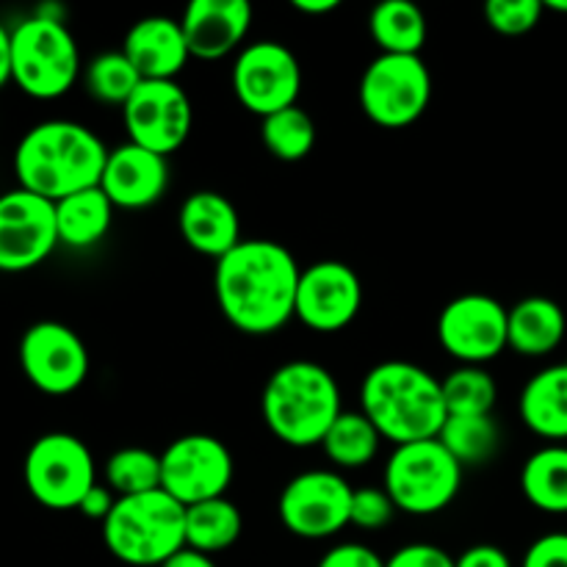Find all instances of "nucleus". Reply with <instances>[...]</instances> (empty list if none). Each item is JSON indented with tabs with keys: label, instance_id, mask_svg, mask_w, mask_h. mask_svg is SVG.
I'll list each match as a JSON object with an SVG mask.
<instances>
[{
	"label": "nucleus",
	"instance_id": "obj_43",
	"mask_svg": "<svg viewBox=\"0 0 567 567\" xmlns=\"http://www.w3.org/2000/svg\"><path fill=\"white\" fill-rule=\"evenodd\" d=\"M338 0H293V9L299 11V14H330V11L338 9Z\"/></svg>",
	"mask_w": 567,
	"mask_h": 567
},
{
	"label": "nucleus",
	"instance_id": "obj_18",
	"mask_svg": "<svg viewBox=\"0 0 567 567\" xmlns=\"http://www.w3.org/2000/svg\"><path fill=\"white\" fill-rule=\"evenodd\" d=\"M169 183V164L164 155L127 142L111 150L100 188L114 208L142 210L158 203Z\"/></svg>",
	"mask_w": 567,
	"mask_h": 567
},
{
	"label": "nucleus",
	"instance_id": "obj_42",
	"mask_svg": "<svg viewBox=\"0 0 567 567\" xmlns=\"http://www.w3.org/2000/svg\"><path fill=\"white\" fill-rule=\"evenodd\" d=\"M11 81V31L0 22V89Z\"/></svg>",
	"mask_w": 567,
	"mask_h": 567
},
{
	"label": "nucleus",
	"instance_id": "obj_25",
	"mask_svg": "<svg viewBox=\"0 0 567 567\" xmlns=\"http://www.w3.org/2000/svg\"><path fill=\"white\" fill-rule=\"evenodd\" d=\"M520 491L548 515H567V446L537 449L520 471Z\"/></svg>",
	"mask_w": 567,
	"mask_h": 567
},
{
	"label": "nucleus",
	"instance_id": "obj_15",
	"mask_svg": "<svg viewBox=\"0 0 567 567\" xmlns=\"http://www.w3.org/2000/svg\"><path fill=\"white\" fill-rule=\"evenodd\" d=\"M20 365L37 391L48 396H66L89 377L86 343L66 324L39 321L22 336Z\"/></svg>",
	"mask_w": 567,
	"mask_h": 567
},
{
	"label": "nucleus",
	"instance_id": "obj_31",
	"mask_svg": "<svg viewBox=\"0 0 567 567\" xmlns=\"http://www.w3.org/2000/svg\"><path fill=\"white\" fill-rule=\"evenodd\" d=\"M449 415H493L498 388L485 365H460L441 382Z\"/></svg>",
	"mask_w": 567,
	"mask_h": 567
},
{
	"label": "nucleus",
	"instance_id": "obj_37",
	"mask_svg": "<svg viewBox=\"0 0 567 567\" xmlns=\"http://www.w3.org/2000/svg\"><path fill=\"white\" fill-rule=\"evenodd\" d=\"M385 567H457V559H452L432 543H413L385 559Z\"/></svg>",
	"mask_w": 567,
	"mask_h": 567
},
{
	"label": "nucleus",
	"instance_id": "obj_12",
	"mask_svg": "<svg viewBox=\"0 0 567 567\" xmlns=\"http://www.w3.org/2000/svg\"><path fill=\"white\" fill-rule=\"evenodd\" d=\"M299 89L302 70L297 55L271 39L247 44L233 64V92L238 103L260 120L297 105Z\"/></svg>",
	"mask_w": 567,
	"mask_h": 567
},
{
	"label": "nucleus",
	"instance_id": "obj_3",
	"mask_svg": "<svg viewBox=\"0 0 567 567\" xmlns=\"http://www.w3.org/2000/svg\"><path fill=\"white\" fill-rule=\"evenodd\" d=\"M360 404L382 441L396 446L432 441L449 419L441 380L408 360L374 365L360 388Z\"/></svg>",
	"mask_w": 567,
	"mask_h": 567
},
{
	"label": "nucleus",
	"instance_id": "obj_30",
	"mask_svg": "<svg viewBox=\"0 0 567 567\" xmlns=\"http://www.w3.org/2000/svg\"><path fill=\"white\" fill-rule=\"evenodd\" d=\"M260 138L277 161L297 164V161L308 158L313 150L316 125L308 111L291 105V109H282L260 120Z\"/></svg>",
	"mask_w": 567,
	"mask_h": 567
},
{
	"label": "nucleus",
	"instance_id": "obj_2",
	"mask_svg": "<svg viewBox=\"0 0 567 567\" xmlns=\"http://www.w3.org/2000/svg\"><path fill=\"white\" fill-rule=\"evenodd\" d=\"M109 150L81 122L48 120L33 125L14 150V175L20 188L59 203L103 181Z\"/></svg>",
	"mask_w": 567,
	"mask_h": 567
},
{
	"label": "nucleus",
	"instance_id": "obj_4",
	"mask_svg": "<svg viewBox=\"0 0 567 567\" xmlns=\"http://www.w3.org/2000/svg\"><path fill=\"white\" fill-rule=\"evenodd\" d=\"M264 421L286 446H321L341 410L336 377L310 360H291L269 377L260 399Z\"/></svg>",
	"mask_w": 567,
	"mask_h": 567
},
{
	"label": "nucleus",
	"instance_id": "obj_7",
	"mask_svg": "<svg viewBox=\"0 0 567 567\" xmlns=\"http://www.w3.org/2000/svg\"><path fill=\"white\" fill-rule=\"evenodd\" d=\"M463 465L437 437L396 446L385 465L382 487L408 515H437L457 498Z\"/></svg>",
	"mask_w": 567,
	"mask_h": 567
},
{
	"label": "nucleus",
	"instance_id": "obj_32",
	"mask_svg": "<svg viewBox=\"0 0 567 567\" xmlns=\"http://www.w3.org/2000/svg\"><path fill=\"white\" fill-rule=\"evenodd\" d=\"M105 485L116 498L161 491V454L142 446L120 449L105 463Z\"/></svg>",
	"mask_w": 567,
	"mask_h": 567
},
{
	"label": "nucleus",
	"instance_id": "obj_35",
	"mask_svg": "<svg viewBox=\"0 0 567 567\" xmlns=\"http://www.w3.org/2000/svg\"><path fill=\"white\" fill-rule=\"evenodd\" d=\"M396 515V504L388 496L385 487H360L352 493V513H349V524L358 529L377 532L388 526Z\"/></svg>",
	"mask_w": 567,
	"mask_h": 567
},
{
	"label": "nucleus",
	"instance_id": "obj_39",
	"mask_svg": "<svg viewBox=\"0 0 567 567\" xmlns=\"http://www.w3.org/2000/svg\"><path fill=\"white\" fill-rule=\"evenodd\" d=\"M116 507V493L109 485H94L92 491L83 496V502L78 504V513L86 515L92 520H105L111 515V509Z\"/></svg>",
	"mask_w": 567,
	"mask_h": 567
},
{
	"label": "nucleus",
	"instance_id": "obj_22",
	"mask_svg": "<svg viewBox=\"0 0 567 567\" xmlns=\"http://www.w3.org/2000/svg\"><path fill=\"white\" fill-rule=\"evenodd\" d=\"M518 413L537 437L554 443L567 441V363L548 365L526 382Z\"/></svg>",
	"mask_w": 567,
	"mask_h": 567
},
{
	"label": "nucleus",
	"instance_id": "obj_24",
	"mask_svg": "<svg viewBox=\"0 0 567 567\" xmlns=\"http://www.w3.org/2000/svg\"><path fill=\"white\" fill-rule=\"evenodd\" d=\"M111 221H114V205L100 186L70 194L55 203L59 244L70 249H86L103 241L105 233L111 230Z\"/></svg>",
	"mask_w": 567,
	"mask_h": 567
},
{
	"label": "nucleus",
	"instance_id": "obj_9",
	"mask_svg": "<svg viewBox=\"0 0 567 567\" xmlns=\"http://www.w3.org/2000/svg\"><path fill=\"white\" fill-rule=\"evenodd\" d=\"M432 75L421 55L380 53L360 78V109L382 127H408L424 116Z\"/></svg>",
	"mask_w": 567,
	"mask_h": 567
},
{
	"label": "nucleus",
	"instance_id": "obj_17",
	"mask_svg": "<svg viewBox=\"0 0 567 567\" xmlns=\"http://www.w3.org/2000/svg\"><path fill=\"white\" fill-rule=\"evenodd\" d=\"M363 305V286L352 266L319 260L299 277L297 319L316 332H338L352 324Z\"/></svg>",
	"mask_w": 567,
	"mask_h": 567
},
{
	"label": "nucleus",
	"instance_id": "obj_38",
	"mask_svg": "<svg viewBox=\"0 0 567 567\" xmlns=\"http://www.w3.org/2000/svg\"><path fill=\"white\" fill-rule=\"evenodd\" d=\"M316 567H385V559L363 543H343L330 548Z\"/></svg>",
	"mask_w": 567,
	"mask_h": 567
},
{
	"label": "nucleus",
	"instance_id": "obj_29",
	"mask_svg": "<svg viewBox=\"0 0 567 567\" xmlns=\"http://www.w3.org/2000/svg\"><path fill=\"white\" fill-rule=\"evenodd\" d=\"M437 441L460 465H480L496 454L498 424L493 415H449Z\"/></svg>",
	"mask_w": 567,
	"mask_h": 567
},
{
	"label": "nucleus",
	"instance_id": "obj_11",
	"mask_svg": "<svg viewBox=\"0 0 567 567\" xmlns=\"http://www.w3.org/2000/svg\"><path fill=\"white\" fill-rule=\"evenodd\" d=\"M352 487L336 471H305L280 493V520L302 540H327L349 526Z\"/></svg>",
	"mask_w": 567,
	"mask_h": 567
},
{
	"label": "nucleus",
	"instance_id": "obj_14",
	"mask_svg": "<svg viewBox=\"0 0 567 567\" xmlns=\"http://www.w3.org/2000/svg\"><path fill=\"white\" fill-rule=\"evenodd\" d=\"M507 316L498 299L487 293H463L441 310V347L463 365H485L496 360L507 343Z\"/></svg>",
	"mask_w": 567,
	"mask_h": 567
},
{
	"label": "nucleus",
	"instance_id": "obj_6",
	"mask_svg": "<svg viewBox=\"0 0 567 567\" xmlns=\"http://www.w3.org/2000/svg\"><path fill=\"white\" fill-rule=\"evenodd\" d=\"M81 72L75 37L61 17L33 14L11 31V81L33 100L70 92Z\"/></svg>",
	"mask_w": 567,
	"mask_h": 567
},
{
	"label": "nucleus",
	"instance_id": "obj_28",
	"mask_svg": "<svg viewBox=\"0 0 567 567\" xmlns=\"http://www.w3.org/2000/svg\"><path fill=\"white\" fill-rule=\"evenodd\" d=\"M382 435L377 432V426L365 419V413H341L336 424L330 426V432L321 441L327 460L338 468H363L380 452Z\"/></svg>",
	"mask_w": 567,
	"mask_h": 567
},
{
	"label": "nucleus",
	"instance_id": "obj_21",
	"mask_svg": "<svg viewBox=\"0 0 567 567\" xmlns=\"http://www.w3.org/2000/svg\"><path fill=\"white\" fill-rule=\"evenodd\" d=\"M181 236L194 252L221 260L241 244L236 205L219 192H194L181 205Z\"/></svg>",
	"mask_w": 567,
	"mask_h": 567
},
{
	"label": "nucleus",
	"instance_id": "obj_20",
	"mask_svg": "<svg viewBox=\"0 0 567 567\" xmlns=\"http://www.w3.org/2000/svg\"><path fill=\"white\" fill-rule=\"evenodd\" d=\"M122 53L131 59L144 81H175L186 61L192 59L181 20H172V17L138 20L125 33Z\"/></svg>",
	"mask_w": 567,
	"mask_h": 567
},
{
	"label": "nucleus",
	"instance_id": "obj_44",
	"mask_svg": "<svg viewBox=\"0 0 567 567\" xmlns=\"http://www.w3.org/2000/svg\"><path fill=\"white\" fill-rule=\"evenodd\" d=\"M546 11H557V14H567V0H548Z\"/></svg>",
	"mask_w": 567,
	"mask_h": 567
},
{
	"label": "nucleus",
	"instance_id": "obj_36",
	"mask_svg": "<svg viewBox=\"0 0 567 567\" xmlns=\"http://www.w3.org/2000/svg\"><path fill=\"white\" fill-rule=\"evenodd\" d=\"M520 567H567V532L537 537Z\"/></svg>",
	"mask_w": 567,
	"mask_h": 567
},
{
	"label": "nucleus",
	"instance_id": "obj_1",
	"mask_svg": "<svg viewBox=\"0 0 567 567\" xmlns=\"http://www.w3.org/2000/svg\"><path fill=\"white\" fill-rule=\"evenodd\" d=\"M302 269L282 244L241 241L216 260L214 288L225 319L247 336H271L297 319Z\"/></svg>",
	"mask_w": 567,
	"mask_h": 567
},
{
	"label": "nucleus",
	"instance_id": "obj_16",
	"mask_svg": "<svg viewBox=\"0 0 567 567\" xmlns=\"http://www.w3.org/2000/svg\"><path fill=\"white\" fill-rule=\"evenodd\" d=\"M55 247V203L20 186L0 194V271L20 275L33 269Z\"/></svg>",
	"mask_w": 567,
	"mask_h": 567
},
{
	"label": "nucleus",
	"instance_id": "obj_19",
	"mask_svg": "<svg viewBox=\"0 0 567 567\" xmlns=\"http://www.w3.org/2000/svg\"><path fill=\"white\" fill-rule=\"evenodd\" d=\"M252 25L247 0H192L183 11V37L192 59L216 61L238 48Z\"/></svg>",
	"mask_w": 567,
	"mask_h": 567
},
{
	"label": "nucleus",
	"instance_id": "obj_13",
	"mask_svg": "<svg viewBox=\"0 0 567 567\" xmlns=\"http://www.w3.org/2000/svg\"><path fill=\"white\" fill-rule=\"evenodd\" d=\"M122 122L133 144L166 158L181 150L192 133V100L177 81H142L122 105Z\"/></svg>",
	"mask_w": 567,
	"mask_h": 567
},
{
	"label": "nucleus",
	"instance_id": "obj_26",
	"mask_svg": "<svg viewBox=\"0 0 567 567\" xmlns=\"http://www.w3.org/2000/svg\"><path fill=\"white\" fill-rule=\"evenodd\" d=\"M369 31L382 53L421 55L426 42V17L410 0H385L371 11Z\"/></svg>",
	"mask_w": 567,
	"mask_h": 567
},
{
	"label": "nucleus",
	"instance_id": "obj_23",
	"mask_svg": "<svg viewBox=\"0 0 567 567\" xmlns=\"http://www.w3.org/2000/svg\"><path fill=\"white\" fill-rule=\"evenodd\" d=\"M565 310L548 297H526L509 308L507 343L524 358H543L563 343Z\"/></svg>",
	"mask_w": 567,
	"mask_h": 567
},
{
	"label": "nucleus",
	"instance_id": "obj_33",
	"mask_svg": "<svg viewBox=\"0 0 567 567\" xmlns=\"http://www.w3.org/2000/svg\"><path fill=\"white\" fill-rule=\"evenodd\" d=\"M144 78L138 75L136 66L131 64L122 50L114 53H100L97 59H92V64L86 66V89L94 100L111 105H125L133 97L138 86H142Z\"/></svg>",
	"mask_w": 567,
	"mask_h": 567
},
{
	"label": "nucleus",
	"instance_id": "obj_41",
	"mask_svg": "<svg viewBox=\"0 0 567 567\" xmlns=\"http://www.w3.org/2000/svg\"><path fill=\"white\" fill-rule=\"evenodd\" d=\"M161 567H219V565H216L214 559L208 557V554H199V551H192V548H183L181 554H175L169 563H164Z\"/></svg>",
	"mask_w": 567,
	"mask_h": 567
},
{
	"label": "nucleus",
	"instance_id": "obj_27",
	"mask_svg": "<svg viewBox=\"0 0 567 567\" xmlns=\"http://www.w3.org/2000/svg\"><path fill=\"white\" fill-rule=\"evenodd\" d=\"M241 509L227 496L186 507V548L199 554H219L241 537Z\"/></svg>",
	"mask_w": 567,
	"mask_h": 567
},
{
	"label": "nucleus",
	"instance_id": "obj_5",
	"mask_svg": "<svg viewBox=\"0 0 567 567\" xmlns=\"http://www.w3.org/2000/svg\"><path fill=\"white\" fill-rule=\"evenodd\" d=\"M103 540L120 563L161 567L186 548V507L164 491L116 498Z\"/></svg>",
	"mask_w": 567,
	"mask_h": 567
},
{
	"label": "nucleus",
	"instance_id": "obj_40",
	"mask_svg": "<svg viewBox=\"0 0 567 567\" xmlns=\"http://www.w3.org/2000/svg\"><path fill=\"white\" fill-rule=\"evenodd\" d=\"M457 567H513V559L498 546H474L457 559Z\"/></svg>",
	"mask_w": 567,
	"mask_h": 567
},
{
	"label": "nucleus",
	"instance_id": "obj_10",
	"mask_svg": "<svg viewBox=\"0 0 567 567\" xmlns=\"http://www.w3.org/2000/svg\"><path fill=\"white\" fill-rule=\"evenodd\" d=\"M233 482V454L214 435H183L161 454V491L183 507L221 498Z\"/></svg>",
	"mask_w": 567,
	"mask_h": 567
},
{
	"label": "nucleus",
	"instance_id": "obj_8",
	"mask_svg": "<svg viewBox=\"0 0 567 567\" xmlns=\"http://www.w3.org/2000/svg\"><path fill=\"white\" fill-rule=\"evenodd\" d=\"M22 476L28 493L48 509H78L83 496L97 485L92 452L66 432H50L33 441Z\"/></svg>",
	"mask_w": 567,
	"mask_h": 567
},
{
	"label": "nucleus",
	"instance_id": "obj_34",
	"mask_svg": "<svg viewBox=\"0 0 567 567\" xmlns=\"http://www.w3.org/2000/svg\"><path fill=\"white\" fill-rule=\"evenodd\" d=\"M546 3L540 0H491L485 3V20L502 37H524L537 28Z\"/></svg>",
	"mask_w": 567,
	"mask_h": 567
}]
</instances>
